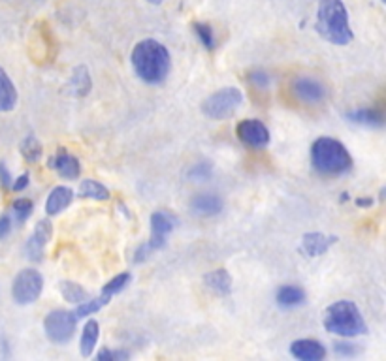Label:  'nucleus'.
<instances>
[{"mask_svg":"<svg viewBox=\"0 0 386 361\" xmlns=\"http://www.w3.org/2000/svg\"><path fill=\"white\" fill-rule=\"evenodd\" d=\"M130 62H132L136 76L149 85L164 83L172 68L168 49L153 38L141 39L134 46Z\"/></svg>","mask_w":386,"mask_h":361,"instance_id":"obj_1","label":"nucleus"},{"mask_svg":"<svg viewBox=\"0 0 386 361\" xmlns=\"http://www.w3.org/2000/svg\"><path fill=\"white\" fill-rule=\"evenodd\" d=\"M315 30L333 46H346L354 38L343 0H320Z\"/></svg>","mask_w":386,"mask_h":361,"instance_id":"obj_2","label":"nucleus"},{"mask_svg":"<svg viewBox=\"0 0 386 361\" xmlns=\"http://www.w3.org/2000/svg\"><path fill=\"white\" fill-rule=\"evenodd\" d=\"M311 164L324 177H341L353 170V157L341 141L324 136L311 145Z\"/></svg>","mask_w":386,"mask_h":361,"instance_id":"obj_3","label":"nucleus"},{"mask_svg":"<svg viewBox=\"0 0 386 361\" xmlns=\"http://www.w3.org/2000/svg\"><path fill=\"white\" fill-rule=\"evenodd\" d=\"M322 326L333 335L345 337V339L366 335L367 333V324L362 312H360V309L356 307V303L346 301V299L332 303L324 310Z\"/></svg>","mask_w":386,"mask_h":361,"instance_id":"obj_4","label":"nucleus"},{"mask_svg":"<svg viewBox=\"0 0 386 361\" xmlns=\"http://www.w3.org/2000/svg\"><path fill=\"white\" fill-rule=\"evenodd\" d=\"M177 218L173 217L170 211H157L151 215V236L149 241L138 247L134 252V262L141 263L153 254L155 250H160L168 241V236L175 230Z\"/></svg>","mask_w":386,"mask_h":361,"instance_id":"obj_5","label":"nucleus"},{"mask_svg":"<svg viewBox=\"0 0 386 361\" xmlns=\"http://www.w3.org/2000/svg\"><path fill=\"white\" fill-rule=\"evenodd\" d=\"M241 104H243V92L236 87H225L204 100L202 113L213 121H225L232 117Z\"/></svg>","mask_w":386,"mask_h":361,"instance_id":"obj_6","label":"nucleus"},{"mask_svg":"<svg viewBox=\"0 0 386 361\" xmlns=\"http://www.w3.org/2000/svg\"><path fill=\"white\" fill-rule=\"evenodd\" d=\"M44 292V276L36 270H23L12 283V297L17 305H33Z\"/></svg>","mask_w":386,"mask_h":361,"instance_id":"obj_7","label":"nucleus"},{"mask_svg":"<svg viewBox=\"0 0 386 361\" xmlns=\"http://www.w3.org/2000/svg\"><path fill=\"white\" fill-rule=\"evenodd\" d=\"M76 326H78L76 315L62 309L51 310L44 320V331H46L47 339L55 344H67L72 341Z\"/></svg>","mask_w":386,"mask_h":361,"instance_id":"obj_8","label":"nucleus"},{"mask_svg":"<svg viewBox=\"0 0 386 361\" xmlns=\"http://www.w3.org/2000/svg\"><path fill=\"white\" fill-rule=\"evenodd\" d=\"M290 91L296 98L307 105H315L324 102L328 96L326 87L320 83L319 79L307 78V76H298L290 81Z\"/></svg>","mask_w":386,"mask_h":361,"instance_id":"obj_9","label":"nucleus"},{"mask_svg":"<svg viewBox=\"0 0 386 361\" xmlns=\"http://www.w3.org/2000/svg\"><path fill=\"white\" fill-rule=\"evenodd\" d=\"M236 134L241 143L251 149H264L270 145V130L262 121H256V118L241 121L236 128Z\"/></svg>","mask_w":386,"mask_h":361,"instance_id":"obj_10","label":"nucleus"},{"mask_svg":"<svg viewBox=\"0 0 386 361\" xmlns=\"http://www.w3.org/2000/svg\"><path fill=\"white\" fill-rule=\"evenodd\" d=\"M51 236H53V224L49 218H44L34 226L33 236L28 237V241L25 243V254L30 262H42L44 260V252H46V247Z\"/></svg>","mask_w":386,"mask_h":361,"instance_id":"obj_11","label":"nucleus"},{"mask_svg":"<svg viewBox=\"0 0 386 361\" xmlns=\"http://www.w3.org/2000/svg\"><path fill=\"white\" fill-rule=\"evenodd\" d=\"M49 168L57 171L62 179H68V181L78 179L81 173L80 160L73 157L72 152H68L67 149H59L57 155L49 158Z\"/></svg>","mask_w":386,"mask_h":361,"instance_id":"obj_12","label":"nucleus"},{"mask_svg":"<svg viewBox=\"0 0 386 361\" xmlns=\"http://www.w3.org/2000/svg\"><path fill=\"white\" fill-rule=\"evenodd\" d=\"M337 237L335 236H326V234H319V231H313V234H306L301 237V245H300V252L307 258H317L326 254L332 245H335Z\"/></svg>","mask_w":386,"mask_h":361,"instance_id":"obj_13","label":"nucleus"},{"mask_svg":"<svg viewBox=\"0 0 386 361\" xmlns=\"http://www.w3.org/2000/svg\"><path fill=\"white\" fill-rule=\"evenodd\" d=\"M290 354L300 361H320L326 358V349L315 339H300L290 344Z\"/></svg>","mask_w":386,"mask_h":361,"instance_id":"obj_14","label":"nucleus"},{"mask_svg":"<svg viewBox=\"0 0 386 361\" xmlns=\"http://www.w3.org/2000/svg\"><path fill=\"white\" fill-rule=\"evenodd\" d=\"M225 204L220 196L213 194V192H206V194H196L191 200V211L198 217H217L220 211H222Z\"/></svg>","mask_w":386,"mask_h":361,"instance_id":"obj_15","label":"nucleus"},{"mask_svg":"<svg viewBox=\"0 0 386 361\" xmlns=\"http://www.w3.org/2000/svg\"><path fill=\"white\" fill-rule=\"evenodd\" d=\"M91 89H93V79H91L89 68L87 66H76L72 76L68 79L67 87H64V92L73 96V98H81V96H87Z\"/></svg>","mask_w":386,"mask_h":361,"instance_id":"obj_16","label":"nucleus"},{"mask_svg":"<svg viewBox=\"0 0 386 361\" xmlns=\"http://www.w3.org/2000/svg\"><path fill=\"white\" fill-rule=\"evenodd\" d=\"M345 118L349 123L367 126V128H383L386 123L385 113L379 107H358L353 112H346Z\"/></svg>","mask_w":386,"mask_h":361,"instance_id":"obj_17","label":"nucleus"},{"mask_svg":"<svg viewBox=\"0 0 386 361\" xmlns=\"http://www.w3.org/2000/svg\"><path fill=\"white\" fill-rule=\"evenodd\" d=\"M73 200V192L70 186H55L53 191L49 192L46 202V213L49 217L53 215H59L62 211L67 209L68 205L72 204Z\"/></svg>","mask_w":386,"mask_h":361,"instance_id":"obj_18","label":"nucleus"},{"mask_svg":"<svg viewBox=\"0 0 386 361\" xmlns=\"http://www.w3.org/2000/svg\"><path fill=\"white\" fill-rule=\"evenodd\" d=\"M15 105H17V89L10 76L0 68V113L12 112Z\"/></svg>","mask_w":386,"mask_h":361,"instance_id":"obj_19","label":"nucleus"},{"mask_svg":"<svg viewBox=\"0 0 386 361\" xmlns=\"http://www.w3.org/2000/svg\"><path fill=\"white\" fill-rule=\"evenodd\" d=\"M275 299L279 303V307L283 309H294V307H300L306 301V292L300 286H294V284H285L277 290Z\"/></svg>","mask_w":386,"mask_h":361,"instance_id":"obj_20","label":"nucleus"},{"mask_svg":"<svg viewBox=\"0 0 386 361\" xmlns=\"http://www.w3.org/2000/svg\"><path fill=\"white\" fill-rule=\"evenodd\" d=\"M204 284L217 296H228L232 292V276L227 270H215L204 276Z\"/></svg>","mask_w":386,"mask_h":361,"instance_id":"obj_21","label":"nucleus"},{"mask_svg":"<svg viewBox=\"0 0 386 361\" xmlns=\"http://www.w3.org/2000/svg\"><path fill=\"white\" fill-rule=\"evenodd\" d=\"M98 337H100V326H98V322L96 320H87L80 339V352L83 358H89V355L93 354L94 346L98 342Z\"/></svg>","mask_w":386,"mask_h":361,"instance_id":"obj_22","label":"nucleus"},{"mask_svg":"<svg viewBox=\"0 0 386 361\" xmlns=\"http://www.w3.org/2000/svg\"><path fill=\"white\" fill-rule=\"evenodd\" d=\"M80 197H87V200H94V202H107L112 194L107 191L106 186L94 179H83L78 188Z\"/></svg>","mask_w":386,"mask_h":361,"instance_id":"obj_23","label":"nucleus"},{"mask_svg":"<svg viewBox=\"0 0 386 361\" xmlns=\"http://www.w3.org/2000/svg\"><path fill=\"white\" fill-rule=\"evenodd\" d=\"M59 290H60V296L64 297V301L68 303H81L85 301L89 294H87V290L78 283H72V281H62L59 284Z\"/></svg>","mask_w":386,"mask_h":361,"instance_id":"obj_24","label":"nucleus"},{"mask_svg":"<svg viewBox=\"0 0 386 361\" xmlns=\"http://www.w3.org/2000/svg\"><path fill=\"white\" fill-rule=\"evenodd\" d=\"M19 151L21 157L25 158L27 162H30V164H34V162H38L42 158V143L36 139V136L28 134L27 138L21 141Z\"/></svg>","mask_w":386,"mask_h":361,"instance_id":"obj_25","label":"nucleus"},{"mask_svg":"<svg viewBox=\"0 0 386 361\" xmlns=\"http://www.w3.org/2000/svg\"><path fill=\"white\" fill-rule=\"evenodd\" d=\"M107 303H109V299H106L104 296L94 297V299H89V297H87L85 301L78 303V309L73 310V315H76V318L80 320V318H85V316H91L94 315V312H98V310L106 307Z\"/></svg>","mask_w":386,"mask_h":361,"instance_id":"obj_26","label":"nucleus"},{"mask_svg":"<svg viewBox=\"0 0 386 361\" xmlns=\"http://www.w3.org/2000/svg\"><path fill=\"white\" fill-rule=\"evenodd\" d=\"M130 283H132V275H130V273H119V275L114 276L109 283L104 284V288H102V296L106 297V299H112L114 296L121 294V292L127 288Z\"/></svg>","mask_w":386,"mask_h":361,"instance_id":"obj_27","label":"nucleus"},{"mask_svg":"<svg viewBox=\"0 0 386 361\" xmlns=\"http://www.w3.org/2000/svg\"><path fill=\"white\" fill-rule=\"evenodd\" d=\"M213 177V166L211 162H198V164L191 166L186 170V179L194 181V183H206Z\"/></svg>","mask_w":386,"mask_h":361,"instance_id":"obj_28","label":"nucleus"},{"mask_svg":"<svg viewBox=\"0 0 386 361\" xmlns=\"http://www.w3.org/2000/svg\"><path fill=\"white\" fill-rule=\"evenodd\" d=\"M33 211L34 204L33 200H28V197H19V200H15L14 205H12V213H14L17 224L27 222L28 218H30V215H33Z\"/></svg>","mask_w":386,"mask_h":361,"instance_id":"obj_29","label":"nucleus"},{"mask_svg":"<svg viewBox=\"0 0 386 361\" xmlns=\"http://www.w3.org/2000/svg\"><path fill=\"white\" fill-rule=\"evenodd\" d=\"M194 33H196L198 39L202 42V46L206 47V49H209V51L215 49L217 39H215V33L209 23H194Z\"/></svg>","mask_w":386,"mask_h":361,"instance_id":"obj_30","label":"nucleus"},{"mask_svg":"<svg viewBox=\"0 0 386 361\" xmlns=\"http://www.w3.org/2000/svg\"><path fill=\"white\" fill-rule=\"evenodd\" d=\"M130 358V352L127 350H109V349H102L98 354H96V360L98 361H125Z\"/></svg>","mask_w":386,"mask_h":361,"instance_id":"obj_31","label":"nucleus"},{"mask_svg":"<svg viewBox=\"0 0 386 361\" xmlns=\"http://www.w3.org/2000/svg\"><path fill=\"white\" fill-rule=\"evenodd\" d=\"M333 352L341 355V358H354L360 352V349L358 344H353V342L349 341H340L333 344Z\"/></svg>","mask_w":386,"mask_h":361,"instance_id":"obj_32","label":"nucleus"},{"mask_svg":"<svg viewBox=\"0 0 386 361\" xmlns=\"http://www.w3.org/2000/svg\"><path fill=\"white\" fill-rule=\"evenodd\" d=\"M249 81L253 83L256 89H267L270 87V76L264 70H254L249 73Z\"/></svg>","mask_w":386,"mask_h":361,"instance_id":"obj_33","label":"nucleus"},{"mask_svg":"<svg viewBox=\"0 0 386 361\" xmlns=\"http://www.w3.org/2000/svg\"><path fill=\"white\" fill-rule=\"evenodd\" d=\"M12 183H14L12 173H10L4 162H0V184H2V188H12Z\"/></svg>","mask_w":386,"mask_h":361,"instance_id":"obj_34","label":"nucleus"},{"mask_svg":"<svg viewBox=\"0 0 386 361\" xmlns=\"http://www.w3.org/2000/svg\"><path fill=\"white\" fill-rule=\"evenodd\" d=\"M28 181H30V175H28V173H23V175H19V177L15 179L14 183H12V191L14 192L25 191V188L28 186Z\"/></svg>","mask_w":386,"mask_h":361,"instance_id":"obj_35","label":"nucleus"},{"mask_svg":"<svg viewBox=\"0 0 386 361\" xmlns=\"http://www.w3.org/2000/svg\"><path fill=\"white\" fill-rule=\"evenodd\" d=\"M10 231H12V218L8 217V215H2L0 217V239L8 237Z\"/></svg>","mask_w":386,"mask_h":361,"instance_id":"obj_36","label":"nucleus"},{"mask_svg":"<svg viewBox=\"0 0 386 361\" xmlns=\"http://www.w3.org/2000/svg\"><path fill=\"white\" fill-rule=\"evenodd\" d=\"M356 205H360V207H371L373 200L371 197H356Z\"/></svg>","mask_w":386,"mask_h":361,"instance_id":"obj_37","label":"nucleus"},{"mask_svg":"<svg viewBox=\"0 0 386 361\" xmlns=\"http://www.w3.org/2000/svg\"><path fill=\"white\" fill-rule=\"evenodd\" d=\"M147 2H149V4H155V6H160L164 0H147Z\"/></svg>","mask_w":386,"mask_h":361,"instance_id":"obj_38","label":"nucleus"},{"mask_svg":"<svg viewBox=\"0 0 386 361\" xmlns=\"http://www.w3.org/2000/svg\"><path fill=\"white\" fill-rule=\"evenodd\" d=\"M380 2H386V0H380Z\"/></svg>","mask_w":386,"mask_h":361,"instance_id":"obj_39","label":"nucleus"}]
</instances>
